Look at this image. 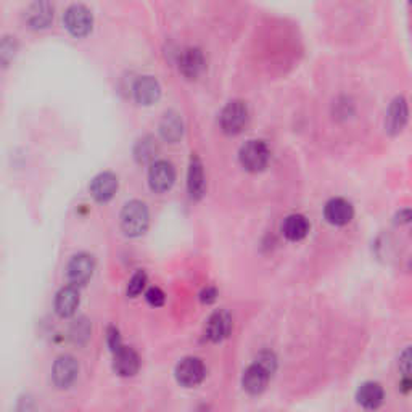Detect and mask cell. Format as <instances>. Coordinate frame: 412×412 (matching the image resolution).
Returning a JSON list of instances; mask_svg holds the SVG:
<instances>
[{"mask_svg": "<svg viewBox=\"0 0 412 412\" xmlns=\"http://www.w3.org/2000/svg\"><path fill=\"white\" fill-rule=\"evenodd\" d=\"M63 21L66 30H68L71 34L76 37H84L92 30L94 18L87 7L81 6V3H74V6H71L68 10L65 12Z\"/></svg>", "mask_w": 412, "mask_h": 412, "instance_id": "cell-4", "label": "cell"}, {"mask_svg": "<svg viewBox=\"0 0 412 412\" xmlns=\"http://www.w3.org/2000/svg\"><path fill=\"white\" fill-rule=\"evenodd\" d=\"M206 375L205 364L198 358H185L177 364L176 378L182 387L192 388L200 385Z\"/></svg>", "mask_w": 412, "mask_h": 412, "instance_id": "cell-5", "label": "cell"}, {"mask_svg": "<svg viewBox=\"0 0 412 412\" xmlns=\"http://www.w3.org/2000/svg\"><path fill=\"white\" fill-rule=\"evenodd\" d=\"M353 216V205L344 198H332L324 206V218L327 219V223L332 224V226H347L348 223H351Z\"/></svg>", "mask_w": 412, "mask_h": 412, "instance_id": "cell-10", "label": "cell"}, {"mask_svg": "<svg viewBox=\"0 0 412 412\" xmlns=\"http://www.w3.org/2000/svg\"><path fill=\"white\" fill-rule=\"evenodd\" d=\"M407 118H409V107L404 97H395L388 107L385 118V131L390 136H398L404 129Z\"/></svg>", "mask_w": 412, "mask_h": 412, "instance_id": "cell-8", "label": "cell"}, {"mask_svg": "<svg viewBox=\"0 0 412 412\" xmlns=\"http://www.w3.org/2000/svg\"><path fill=\"white\" fill-rule=\"evenodd\" d=\"M182 132H184V124H182L179 114L176 112H166L163 114L160 123V134L165 141L176 143L182 137Z\"/></svg>", "mask_w": 412, "mask_h": 412, "instance_id": "cell-22", "label": "cell"}, {"mask_svg": "<svg viewBox=\"0 0 412 412\" xmlns=\"http://www.w3.org/2000/svg\"><path fill=\"white\" fill-rule=\"evenodd\" d=\"M231 329H232V319L227 311H216V313L209 316L208 322H206L205 335L209 342L219 343L223 342L224 338L229 337Z\"/></svg>", "mask_w": 412, "mask_h": 412, "instance_id": "cell-12", "label": "cell"}, {"mask_svg": "<svg viewBox=\"0 0 412 412\" xmlns=\"http://www.w3.org/2000/svg\"><path fill=\"white\" fill-rule=\"evenodd\" d=\"M248 107L242 100H232L223 108L219 114V124L224 134L236 136L240 134L248 124Z\"/></svg>", "mask_w": 412, "mask_h": 412, "instance_id": "cell-3", "label": "cell"}, {"mask_svg": "<svg viewBox=\"0 0 412 412\" xmlns=\"http://www.w3.org/2000/svg\"><path fill=\"white\" fill-rule=\"evenodd\" d=\"M272 373L266 371L265 367L260 366L258 362H253L251 366L247 367L242 377V387L243 390L250 395H261L266 390L267 383L271 380Z\"/></svg>", "mask_w": 412, "mask_h": 412, "instance_id": "cell-11", "label": "cell"}, {"mask_svg": "<svg viewBox=\"0 0 412 412\" xmlns=\"http://www.w3.org/2000/svg\"><path fill=\"white\" fill-rule=\"evenodd\" d=\"M187 189H189V194L194 200H200L206 190L203 165H201L200 158L196 155L192 156L190 160L189 177H187Z\"/></svg>", "mask_w": 412, "mask_h": 412, "instance_id": "cell-20", "label": "cell"}, {"mask_svg": "<svg viewBox=\"0 0 412 412\" xmlns=\"http://www.w3.org/2000/svg\"><path fill=\"white\" fill-rule=\"evenodd\" d=\"M395 223L401 224V226H404V224H411L412 223V209H401L400 213H396Z\"/></svg>", "mask_w": 412, "mask_h": 412, "instance_id": "cell-32", "label": "cell"}, {"mask_svg": "<svg viewBox=\"0 0 412 412\" xmlns=\"http://www.w3.org/2000/svg\"><path fill=\"white\" fill-rule=\"evenodd\" d=\"M255 362L260 364V366H262L266 369V371H269L271 373L276 372L277 369V358L276 354L272 351H267V349H265V351H261L260 354H258Z\"/></svg>", "mask_w": 412, "mask_h": 412, "instance_id": "cell-27", "label": "cell"}, {"mask_svg": "<svg viewBox=\"0 0 412 412\" xmlns=\"http://www.w3.org/2000/svg\"><path fill=\"white\" fill-rule=\"evenodd\" d=\"M81 301L79 290L74 285H66L55 296V311L60 318H70L76 313Z\"/></svg>", "mask_w": 412, "mask_h": 412, "instance_id": "cell-16", "label": "cell"}, {"mask_svg": "<svg viewBox=\"0 0 412 412\" xmlns=\"http://www.w3.org/2000/svg\"><path fill=\"white\" fill-rule=\"evenodd\" d=\"M118 190V177L113 172L105 171L100 172L99 176L94 177V181L90 182V194L100 203L112 200L114 194Z\"/></svg>", "mask_w": 412, "mask_h": 412, "instance_id": "cell-14", "label": "cell"}, {"mask_svg": "<svg viewBox=\"0 0 412 412\" xmlns=\"http://www.w3.org/2000/svg\"><path fill=\"white\" fill-rule=\"evenodd\" d=\"M238 160L248 172H261L271 160V150L266 145V142L253 138V141H248L245 145H242L240 152H238Z\"/></svg>", "mask_w": 412, "mask_h": 412, "instance_id": "cell-2", "label": "cell"}, {"mask_svg": "<svg viewBox=\"0 0 412 412\" xmlns=\"http://www.w3.org/2000/svg\"><path fill=\"white\" fill-rule=\"evenodd\" d=\"M161 95V87L153 76H143L134 84V97L141 105L155 103Z\"/></svg>", "mask_w": 412, "mask_h": 412, "instance_id": "cell-19", "label": "cell"}, {"mask_svg": "<svg viewBox=\"0 0 412 412\" xmlns=\"http://www.w3.org/2000/svg\"><path fill=\"white\" fill-rule=\"evenodd\" d=\"M411 267H412V262H411Z\"/></svg>", "mask_w": 412, "mask_h": 412, "instance_id": "cell-33", "label": "cell"}, {"mask_svg": "<svg viewBox=\"0 0 412 412\" xmlns=\"http://www.w3.org/2000/svg\"><path fill=\"white\" fill-rule=\"evenodd\" d=\"M158 150H160V147H158L155 137L145 136L136 143V147H134V158H136L137 163L153 161Z\"/></svg>", "mask_w": 412, "mask_h": 412, "instance_id": "cell-23", "label": "cell"}, {"mask_svg": "<svg viewBox=\"0 0 412 412\" xmlns=\"http://www.w3.org/2000/svg\"><path fill=\"white\" fill-rule=\"evenodd\" d=\"M107 338H108V347H110V349H112L113 353L116 351V349H119V348L123 347L121 337H119V332H118V330L114 329V327H110V329H108Z\"/></svg>", "mask_w": 412, "mask_h": 412, "instance_id": "cell-30", "label": "cell"}, {"mask_svg": "<svg viewBox=\"0 0 412 412\" xmlns=\"http://www.w3.org/2000/svg\"><path fill=\"white\" fill-rule=\"evenodd\" d=\"M145 284H147V274L143 271H138L136 274L132 276V279L129 280L127 284V295L129 296H137L142 293V290L145 289Z\"/></svg>", "mask_w": 412, "mask_h": 412, "instance_id": "cell-24", "label": "cell"}, {"mask_svg": "<svg viewBox=\"0 0 412 412\" xmlns=\"http://www.w3.org/2000/svg\"><path fill=\"white\" fill-rule=\"evenodd\" d=\"M356 400L364 409H377L383 404L385 400V391L380 383L377 382H366L358 388Z\"/></svg>", "mask_w": 412, "mask_h": 412, "instance_id": "cell-17", "label": "cell"}, {"mask_svg": "<svg viewBox=\"0 0 412 412\" xmlns=\"http://www.w3.org/2000/svg\"><path fill=\"white\" fill-rule=\"evenodd\" d=\"M148 208L141 200H131L121 212V229L127 237H141L148 229Z\"/></svg>", "mask_w": 412, "mask_h": 412, "instance_id": "cell-1", "label": "cell"}, {"mask_svg": "<svg viewBox=\"0 0 412 412\" xmlns=\"http://www.w3.org/2000/svg\"><path fill=\"white\" fill-rule=\"evenodd\" d=\"M15 52H17L15 37H8V36L3 37L2 45H0V59H2L3 66H7L8 61L15 56Z\"/></svg>", "mask_w": 412, "mask_h": 412, "instance_id": "cell-25", "label": "cell"}, {"mask_svg": "<svg viewBox=\"0 0 412 412\" xmlns=\"http://www.w3.org/2000/svg\"><path fill=\"white\" fill-rule=\"evenodd\" d=\"M113 367L118 375L132 377L141 369V358L131 347H123L113 353Z\"/></svg>", "mask_w": 412, "mask_h": 412, "instance_id": "cell-13", "label": "cell"}, {"mask_svg": "<svg viewBox=\"0 0 412 412\" xmlns=\"http://www.w3.org/2000/svg\"><path fill=\"white\" fill-rule=\"evenodd\" d=\"M400 371L404 377L412 378V347H407L402 349L400 354V361H398Z\"/></svg>", "mask_w": 412, "mask_h": 412, "instance_id": "cell-26", "label": "cell"}, {"mask_svg": "<svg viewBox=\"0 0 412 412\" xmlns=\"http://www.w3.org/2000/svg\"><path fill=\"white\" fill-rule=\"evenodd\" d=\"M282 232H284L285 238H289L290 242L303 240L309 232L308 219H306L303 214H290V216L284 219Z\"/></svg>", "mask_w": 412, "mask_h": 412, "instance_id": "cell-21", "label": "cell"}, {"mask_svg": "<svg viewBox=\"0 0 412 412\" xmlns=\"http://www.w3.org/2000/svg\"><path fill=\"white\" fill-rule=\"evenodd\" d=\"M218 296V291L214 287H206V289L200 293V300L201 303H206V305H212L214 300H216Z\"/></svg>", "mask_w": 412, "mask_h": 412, "instance_id": "cell-31", "label": "cell"}, {"mask_svg": "<svg viewBox=\"0 0 412 412\" xmlns=\"http://www.w3.org/2000/svg\"><path fill=\"white\" fill-rule=\"evenodd\" d=\"M145 298L148 301V305H152V306H155V308H158V306L165 305L166 295L163 293V290L158 289V287H152L150 290H147Z\"/></svg>", "mask_w": 412, "mask_h": 412, "instance_id": "cell-28", "label": "cell"}, {"mask_svg": "<svg viewBox=\"0 0 412 412\" xmlns=\"http://www.w3.org/2000/svg\"><path fill=\"white\" fill-rule=\"evenodd\" d=\"M74 332H73V338L76 342H84V340L89 338V333H90V329H89V324L85 322L84 319H81L78 324H74Z\"/></svg>", "mask_w": 412, "mask_h": 412, "instance_id": "cell-29", "label": "cell"}, {"mask_svg": "<svg viewBox=\"0 0 412 412\" xmlns=\"http://www.w3.org/2000/svg\"><path fill=\"white\" fill-rule=\"evenodd\" d=\"M54 20V6L49 2H36L26 10V23L32 30H44Z\"/></svg>", "mask_w": 412, "mask_h": 412, "instance_id": "cell-18", "label": "cell"}, {"mask_svg": "<svg viewBox=\"0 0 412 412\" xmlns=\"http://www.w3.org/2000/svg\"><path fill=\"white\" fill-rule=\"evenodd\" d=\"M78 361L70 354H65L55 361L54 369H52V377H54V383L59 388H70L78 377Z\"/></svg>", "mask_w": 412, "mask_h": 412, "instance_id": "cell-9", "label": "cell"}, {"mask_svg": "<svg viewBox=\"0 0 412 412\" xmlns=\"http://www.w3.org/2000/svg\"><path fill=\"white\" fill-rule=\"evenodd\" d=\"M179 70L187 79L198 78L205 70V56L201 50L196 47H190L182 52L179 56Z\"/></svg>", "mask_w": 412, "mask_h": 412, "instance_id": "cell-15", "label": "cell"}, {"mask_svg": "<svg viewBox=\"0 0 412 412\" xmlns=\"http://www.w3.org/2000/svg\"><path fill=\"white\" fill-rule=\"evenodd\" d=\"M174 181L176 171L169 161L160 160L152 163L150 169H148V184L153 192H158V194L167 192L174 184Z\"/></svg>", "mask_w": 412, "mask_h": 412, "instance_id": "cell-6", "label": "cell"}, {"mask_svg": "<svg viewBox=\"0 0 412 412\" xmlns=\"http://www.w3.org/2000/svg\"><path fill=\"white\" fill-rule=\"evenodd\" d=\"M94 258L87 253H79L74 255L66 267V276H68L70 285L81 287L85 285L94 274Z\"/></svg>", "mask_w": 412, "mask_h": 412, "instance_id": "cell-7", "label": "cell"}]
</instances>
